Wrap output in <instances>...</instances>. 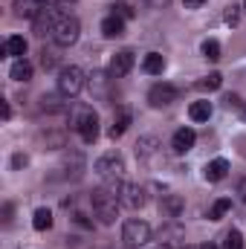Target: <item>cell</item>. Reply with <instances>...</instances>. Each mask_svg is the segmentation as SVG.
Listing matches in <instances>:
<instances>
[{
  "label": "cell",
  "instance_id": "ab89813d",
  "mask_svg": "<svg viewBox=\"0 0 246 249\" xmlns=\"http://www.w3.org/2000/svg\"><path fill=\"white\" fill-rule=\"evenodd\" d=\"M185 249H197V247H185Z\"/></svg>",
  "mask_w": 246,
  "mask_h": 249
},
{
  "label": "cell",
  "instance_id": "cb8c5ba5",
  "mask_svg": "<svg viewBox=\"0 0 246 249\" xmlns=\"http://www.w3.org/2000/svg\"><path fill=\"white\" fill-rule=\"evenodd\" d=\"M157 145H159V142H157L154 136H142V139L136 142V157H142V160H145V157H151V154L157 151Z\"/></svg>",
  "mask_w": 246,
  "mask_h": 249
},
{
  "label": "cell",
  "instance_id": "d6986e66",
  "mask_svg": "<svg viewBox=\"0 0 246 249\" xmlns=\"http://www.w3.org/2000/svg\"><path fill=\"white\" fill-rule=\"evenodd\" d=\"M102 35H105V38H122L124 35V20L110 12V15L102 20Z\"/></svg>",
  "mask_w": 246,
  "mask_h": 249
},
{
  "label": "cell",
  "instance_id": "30bf717a",
  "mask_svg": "<svg viewBox=\"0 0 246 249\" xmlns=\"http://www.w3.org/2000/svg\"><path fill=\"white\" fill-rule=\"evenodd\" d=\"M55 18H58V9H53V6H47L35 20H32V26H35V35L38 38H50L53 35V26H55Z\"/></svg>",
  "mask_w": 246,
  "mask_h": 249
},
{
  "label": "cell",
  "instance_id": "277c9868",
  "mask_svg": "<svg viewBox=\"0 0 246 249\" xmlns=\"http://www.w3.org/2000/svg\"><path fill=\"white\" fill-rule=\"evenodd\" d=\"M122 241H124L130 249L145 247V244L151 241V226H148L145 220H139V217H130V220H124V226H122Z\"/></svg>",
  "mask_w": 246,
  "mask_h": 249
},
{
  "label": "cell",
  "instance_id": "8d00e7d4",
  "mask_svg": "<svg viewBox=\"0 0 246 249\" xmlns=\"http://www.w3.org/2000/svg\"><path fill=\"white\" fill-rule=\"evenodd\" d=\"M3 119H6V122L12 119V107H9V102H3Z\"/></svg>",
  "mask_w": 246,
  "mask_h": 249
},
{
  "label": "cell",
  "instance_id": "d590c367",
  "mask_svg": "<svg viewBox=\"0 0 246 249\" xmlns=\"http://www.w3.org/2000/svg\"><path fill=\"white\" fill-rule=\"evenodd\" d=\"M3 220L12 223V203H6V209H3Z\"/></svg>",
  "mask_w": 246,
  "mask_h": 249
},
{
  "label": "cell",
  "instance_id": "8992f818",
  "mask_svg": "<svg viewBox=\"0 0 246 249\" xmlns=\"http://www.w3.org/2000/svg\"><path fill=\"white\" fill-rule=\"evenodd\" d=\"M180 99V90L174 87V84H168V81H159V84H154L151 90H148V105L151 107H168V105H174Z\"/></svg>",
  "mask_w": 246,
  "mask_h": 249
},
{
  "label": "cell",
  "instance_id": "4316f807",
  "mask_svg": "<svg viewBox=\"0 0 246 249\" xmlns=\"http://www.w3.org/2000/svg\"><path fill=\"white\" fill-rule=\"evenodd\" d=\"M203 58H209V61H220V44H217L214 38L203 41Z\"/></svg>",
  "mask_w": 246,
  "mask_h": 249
},
{
  "label": "cell",
  "instance_id": "7c38bea8",
  "mask_svg": "<svg viewBox=\"0 0 246 249\" xmlns=\"http://www.w3.org/2000/svg\"><path fill=\"white\" fill-rule=\"evenodd\" d=\"M47 6H50L47 0H15V15H18V18H29V20H35Z\"/></svg>",
  "mask_w": 246,
  "mask_h": 249
},
{
  "label": "cell",
  "instance_id": "836d02e7",
  "mask_svg": "<svg viewBox=\"0 0 246 249\" xmlns=\"http://www.w3.org/2000/svg\"><path fill=\"white\" fill-rule=\"evenodd\" d=\"M238 197H241V203L246 206V177L241 180V183H238Z\"/></svg>",
  "mask_w": 246,
  "mask_h": 249
},
{
  "label": "cell",
  "instance_id": "2e32d148",
  "mask_svg": "<svg viewBox=\"0 0 246 249\" xmlns=\"http://www.w3.org/2000/svg\"><path fill=\"white\" fill-rule=\"evenodd\" d=\"M229 174V162L223 160V157H217V160H211L206 168H203V177L209 180V183H220L223 177Z\"/></svg>",
  "mask_w": 246,
  "mask_h": 249
},
{
  "label": "cell",
  "instance_id": "9a60e30c",
  "mask_svg": "<svg viewBox=\"0 0 246 249\" xmlns=\"http://www.w3.org/2000/svg\"><path fill=\"white\" fill-rule=\"evenodd\" d=\"M81 171H84V157H81L78 151H70V154L64 157V177L78 180V177H81Z\"/></svg>",
  "mask_w": 246,
  "mask_h": 249
},
{
  "label": "cell",
  "instance_id": "e0dca14e",
  "mask_svg": "<svg viewBox=\"0 0 246 249\" xmlns=\"http://www.w3.org/2000/svg\"><path fill=\"white\" fill-rule=\"evenodd\" d=\"M26 38H20V35H12V38H6V44H3V55H9V58H23L26 55Z\"/></svg>",
  "mask_w": 246,
  "mask_h": 249
},
{
  "label": "cell",
  "instance_id": "1f68e13d",
  "mask_svg": "<svg viewBox=\"0 0 246 249\" xmlns=\"http://www.w3.org/2000/svg\"><path fill=\"white\" fill-rule=\"evenodd\" d=\"M41 64H44V70H53V67H55V55L44 50V53H41Z\"/></svg>",
  "mask_w": 246,
  "mask_h": 249
},
{
  "label": "cell",
  "instance_id": "52a82bcc",
  "mask_svg": "<svg viewBox=\"0 0 246 249\" xmlns=\"http://www.w3.org/2000/svg\"><path fill=\"white\" fill-rule=\"evenodd\" d=\"M119 203H122L124 209H130V212L142 209L145 206V188L136 186V183H122V188H119Z\"/></svg>",
  "mask_w": 246,
  "mask_h": 249
},
{
  "label": "cell",
  "instance_id": "ba28073f",
  "mask_svg": "<svg viewBox=\"0 0 246 249\" xmlns=\"http://www.w3.org/2000/svg\"><path fill=\"white\" fill-rule=\"evenodd\" d=\"M183 209H185V200L180 194H162V200H159V217L162 220H177L183 214Z\"/></svg>",
  "mask_w": 246,
  "mask_h": 249
},
{
  "label": "cell",
  "instance_id": "83f0119b",
  "mask_svg": "<svg viewBox=\"0 0 246 249\" xmlns=\"http://www.w3.org/2000/svg\"><path fill=\"white\" fill-rule=\"evenodd\" d=\"M220 84H223V75H220V72H209V75L200 81V87H203V90H217Z\"/></svg>",
  "mask_w": 246,
  "mask_h": 249
},
{
  "label": "cell",
  "instance_id": "5b68a950",
  "mask_svg": "<svg viewBox=\"0 0 246 249\" xmlns=\"http://www.w3.org/2000/svg\"><path fill=\"white\" fill-rule=\"evenodd\" d=\"M96 174L107 183V180H119L124 174V160L122 154H116V151H107V154H102L99 160H96Z\"/></svg>",
  "mask_w": 246,
  "mask_h": 249
},
{
  "label": "cell",
  "instance_id": "d4e9b609",
  "mask_svg": "<svg viewBox=\"0 0 246 249\" xmlns=\"http://www.w3.org/2000/svg\"><path fill=\"white\" fill-rule=\"evenodd\" d=\"M232 209V200L229 197H220V200H214V206L209 209V220H220L226 212Z\"/></svg>",
  "mask_w": 246,
  "mask_h": 249
},
{
  "label": "cell",
  "instance_id": "5bb4252c",
  "mask_svg": "<svg viewBox=\"0 0 246 249\" xmlns=\"http://www.w3.org/2000/svg\"><path fill=\"white\" fill-rule=\"evenodd\" d=\"M78 136H81V142H87V145H93V142L99 139V116H96V110L87 113V119L78 127Z\"/></svg>",
  "mask_w": 246,
  "mask_h": 249
},
{
  "label": "cell",
  "instance_id": "44dd1931",
  "mask_svg": "<svg viewBox=\"0 0 246 249\" xmlns=\"http://www.w3.org/2000/svg\"><path fill=\"white\" fill-rule=\"evenodd\" d=\"M142 70H145L148 75H162V70H165V58H162L159 53H148L145 61H142Z\"/></svg>",
  "mask_w": 246,
  "mask_h": 249
},
{
  "label": "cell",
  "instance_id": "b9f144b4",
  "mask_svg": "<svg viewBox=\"0 0 246 249\" xmlns=\"http://www.w3.org/2000/svg\"><path fill=\"white\" fill-rule=\"evenodd\" d=\"M244 9H246V0H244Z\"/></svg>",
  "mask_w": 246,
  "mask_h": 249
},
{
  "label": "cell",
  "instance_id": "ac0fdd59",
  "mask_svg": "<svg viewBox=\"0 0 246 249\" xmlns=\"http://www.w3.org/2000/svg\"><path fill=\"white\" fill-rule=\"evenodd\" d=\"M127 124H130V110H127V107H119V110H116V116H113L110 130H107V136H110V139H119V136H124Z\"/></svg>",
  "mask_w": 246,
  "mask_h": 249
},
{
  "label": "cell",
  "instance_id": "8fae6325",
  "mask_svg": "<svg viewBox=\"0 0 246 249\" xmlns=\"http://www.w3.org/2000/svg\"><path fill=\"white\" fill-rule=\"evenodd\" d=\"M110 81H113V75H110V72H93L87 84H90L93 96H99L102 102H107V99H110Z\"/></svg>",
  "mask_w": 246,
  "mask_h": 249
},
{
  "label": "cell",
  "instance_id": "ffe728a7",
  "mask_svg": "<svg viewBox=\"0 0 246 249\" xmlns=\"http://www.w3.org/2000/svg\"><path fill=\"white\" fill-rule=\"evenodd\" d=\"M9 78H12V81H23V84H26V81L32 78V64L26 61V58H18V61L12 64V70H9Z\"/></svg>",
  "mask_w": 246,
  "mask_h": 249
},
{
  "label": "cell",
  "instance_id": "7bdbcfd3",
  "mask_svg": "<svg viewBox=\"0 0 246 249\" xmlns=\"http://www.w3.org/2000/svg\"><path fill=\"white\" fill-rule=\"evenodd\" d=\"M244 113H246V110H244Z\"/></svg>",
  "mask_w": 246,
  "mask_h": 249
},
{
  "label": "cell",
  "instance_id": "7a4b0ae2",
  "mask_svg": "<svg viewBox=\"0 0 246 249\" xmlns=\"http://www.w3.org/2000/svg\"><path fill=\"white\" fill-rule=\"evenodd\" d=\"M78 35H81V23H78V18L70 15V12H58L50 38H53L58 47H72V44L78 41Z\"/></svg>",
  "mask_w": 246,
  "mask_h": 249
},
{
  "label": "cell",
  "instance_id": "6da1fadb",
  "mask_svg": "<svg viewBox=\"0 0 246 249\" xmlns=\"http://www.w3.org/2000/svg\"><path fill=\"white\" fill-rule=\"evenodd\" d=\"M119 188H122L119 180H107L102 188H96V191L90 194L93 212H96L99 223H105V226H113L116 217H119V209H122V203H119Z\"/></svg>",
  "mask_w": 246,
  "mask_h": 249
},
{
  "label": "cell",
  "instance_id": "7402d4cb",
  "mask_svg": "<svg viewBox=\"0 0 246 249\" xmlns=\"http://www.w3.org/2000/svg\"><path fill=\"white\" fill-rule=\"evenodd\" d=\"M188 116H191V122H209V116H211V102H194V105L188 107Z\"/></svg>",
  "mask_w": 246,
  "mask_h": 249
},
{
  "label": "cell",
  "instance_id": "4fadbf2b",
  "mask_svg": "<svg viewBox=\"0 0 246 249\" xmlns=\"http://www.w3.org/2000/svg\"><path fill=\"white\" fill-rule=\"evenodd\" d=\"M194 142H197V133L191 127H180L171 139V148H174V154H188L194 148Z\"/></svg>",
  "mask_w": 246,
  "mask_h": 249
},
{
  "label": "cell",
  "instance_id": "74e56055",
  "mask_svg": "<svg viewBox=\"0 0 246 249\" xmlns=\"http://www.w3.org/2000/svg\"><path fill=\"white\" fill-rule=\"evenodd\" d=\"M145 3H151V6H165L168 0H145Z\"/></svg>",
  "mask_w": 246,
  "mask_h": 249
},
{
  "label": "cell",
  "instance_id": "60d3db41",
  "mask_svg": "<svg viewBox=\"0 0 246 249\" xmlns=\"http://www.w3.org/2000/svg\"><path fill=\"white\" fill-rule=\"evenodd\" d=\"M159 249H171V247H159Z\"/></svg>",
  "mask_w": 246,
  "mask_h": 249
},
{
  "label": "cell",
  "instance_id": "3957f363",
  "mask_svg": "<svg viewBox=\"0 0 246 249\" xmlns=\"http://www.w3.org/2000/svg\"><path fill=\"white\" fill-rule=\"evenodd\" d=\"M84 87H87V75H84L81 67H72V64L61 67V72H58V93H61L64 99L78 96Z\"/></svg>",
  "mask_w": 246,
  "mask_h": 249
},
{
  "label": "cell",
  "instance_id": "4dcf8cb0",
  "mask_svg": "<svg viewBox=\"0 0 246 249\" xmlns=\"http://www.w3.org/2000/svg\"><path fill=\"white\" fill-rule=\"evenodd\" d=\"M26 165H29V157H26V154H20V151H18V154H15V157H12V168H15V171H18V168H26Z\"/></svg>",
  "mask_w": 246,
  "mask_h": 249
},
{
  "label": "cell",
  "instance_id": "9c48e42d",
  "mask_svg": "<svg viewBox=\"0 0 246 249\" xmlns=\"http://www.w3.org/2000/svg\"><path fill=\"white\" fill-rule=\"evenodd\" d=\"M130 70H133V53H130V50H119V53L110 58V64H107V72H110L113 78H124Z\"/></svg>",
  "mask_w": 246,
  "mask_h": 249
},
{
  "label": "cell",
  "instance_id": "f1b7e54d",
  "mask_svg": "<svg viewBox=\"0 0 246 249\" xmlns=\"http://www.w3.org/2000/svg\"><path fill=\"white\" fill-rule=\"evenodd\" d=\"M223 20L229 23V26H238V20H241V6H226V15H223Z\"/></svg>",
  "mask_w": 246,
  "mask_h": 249
},
{
  "label": "cell",
  "instance_id": "f546056e",
  "mask_svg": "<svg viewBox=\"0 0 246 249\" xmlns=\"http://www.w3.org/2000/svg\"><path fill=\"white\" fill-rule=\"evenodd\" d=\"M110 9H113V15H116V18H122V20H130V18L136 15V12H133V9H130L127 3H113Z\"/></svg>",
  "mask_w": 246,
  "mask_h": 249
},
{
  "label": "cell",
  "instance_id": "d6a6232c",
  "mask_svg": "<svg viewBox=\"0 0 246 249\" xmlns=\"http://www.w3.org/2000/svg\"><path fill=\"white\" fill-rule=\"evenodd\" d=\"M226 107H229V110H238V107H241V99H238L235 93H232V96H226Z\"/></svg>",
  "mask_w": 246,
  "mask_h": 249
},
{
  "label": "cell",
  "instance_id": "f35d334b",
  "mask_svg": "<svg viewBox=\"0 0 246 249\" xmlns=\"http://www.w3.org/2000/svg\"><path fill=\"white\" fill-rule=\"evenodd\" d=\"M203 249H220V247H214V244H206V247H203Z\"/></svg>",
  "mask_w": 246,
  "mask_h": 249
},
{
  "label": "cell",
  "instance_id": "603a6c76",
  "mask_svg": "<svg viewBox=\"0 0 246 249\" xmlns=\"http://www.w3.org/2000/svg\"><path fill=\"white\" fill-rule=\"evenodd\" d=\"M32 226H35L38 232H47V229L53 226V212H50V209H38L35 217H32Z\"/></svg>",
  "mask_w": 246,
  "mask_h": 249
},
{
  "label": "cell",
  "instance_id": "484cf974",
  "mask_svg": "<svg viewBox=\"0 0 246 249\" xmlns=\"http://www.w3.org/2000/svg\"><path fill=\"white\" fill-rule=\"evenodd\" d=\"M220 249H244V235H241L238 229H229V232L223 235V247Z\"/></svg>",
  "mask_w": 246,
  "mask_h": 249
},
{
  "label": "cell",
  "instance_id": "e575fe53",
  "mask_svg": "<svg viewBox=\"0 0 246 249\" xmlns=\"http://www.w3.org/2000/svg\"><path fill=\"white\" fill-rule=\"evenodd\" d=\"M183 3H185V9H200L206 0H183Z\"/></svg>",
  "mask_w": 246,
  "mask_h": 249
}]
</instances>
